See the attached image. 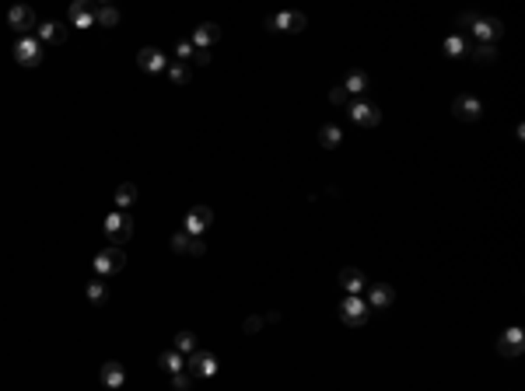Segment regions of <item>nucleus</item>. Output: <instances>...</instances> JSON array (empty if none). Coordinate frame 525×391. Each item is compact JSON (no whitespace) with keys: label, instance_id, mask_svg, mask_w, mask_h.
I'll use <instances>...</instances> for the list:
<instances>
[{"label":"nucleus","instance_id":"25","mask_svg":"<svg viewBox=\"0 0 525 391\" xmlns=\"http://www.w3.org/2000/svg\"><path fill=\"white\" fill-rule=\"evenodd\" d=\"M319 144H323L326 151H337V147L343 144V133H340V126H323V130H319Z\"/></svg>","mask_w":525,"mask_h":391},{"label":"nucleus","instance_id":"31","mask_svg":"<svg viewBox=\"0 0 525 391\" xmlns=\"http://www.w3.org/2000/svg\"><path fill=\"white\" fill-rule=\"evenodd\" d=\"M330 102H333V105H337V109H350V105H354V102H350V95H347V88H343V84H337V88H333V91H330Z\"/></svg>","mask_w":525,"mask_h":391},{"label":"nucleus","instance_id":"13","mask_svg":"<svg viewBox=\"0 0 525 391\" xmlns=\"http://www.w3.org/2000/svg\"><path fill=\"white\" fill-rule=\"evenodd\" d=\"M452 112H455V119H462V123H476V119L483 116V105H480V98H473V95H459V98L452 102Z\"/></svg>","mask_w":525,"mask_h":391},{"label":"nucleus","instance_id":"3","mask_svg":"<svg viewBox=\"0 0 525 391\" xmlns=\"http://www.w3.org/2000/svg\"><path fill=\"white\" fill-rule=\"evenodd\" d=\"M337 314H340V321L347 325V328H357V325H364L368 321V314H371V307L364 304V297H343V304L337 307Z\"/></svg>","mask_w":525,"mask_h":391},{"label":"nucleus","instance_id":"14","mask_svg":"<svg viewBox=\"0 0 525 391\" xmlns=\"http://www.w3.org/2000/svg\"><path fill=\"white\" fill-rule=\"evenodd\" d=\"M172 252H179V255H203L207 245H203V238H193V234H186V231H175V234H172Z\"/></svg>","mask_w":525,"mask_h":391},{"label":"nucleus","instance_id":"21","mask_svg":"<svg viewBox=\"0 0 525 391\" xmlns=\"http://www.w3.org/2000/svg\"><path fill=\"white\" fill-rule=\"evenodd\" d=\"M466 56H473L480 67H490V63H497V46L494 43H469Z\"/></svg>","mask_w":525,"mask_h":391},{"label":"nucleus","instance_id":"7","mask_svg":"<svg viewBox=\"0 0 525 391\" xmlns=\"http://www.w3.org/2000/svg\"><path fill=\"white\" fill-rule=\"evenodd\" d=\"M186 374H193V381H196V377H214V374H217V360H214V353H207V349H193V353L186 356Z\"/></svg>","mask_w":525,"mask_h":391},{"label":"nucleus","instance_id":"29","mask_svg":"<svg viewBox=\"0 0 525 391\" xmlns=\"http://www.w3.org/2000/svg\"><path fill=\"white\" fill-rule=\"evenodd\" d=\"M168 81L179 84V88L189 84V63H172V67H168Z\"/></svg>","mask_w":525,"mask_h":391},{"label":"nucleus","instance_id":"9","mask_svg":"<svg viewBox=\"0 0 525 391\" xmlns=\"http://www.w3.org/2000/svg\"><path fill=\"white\" fill-rule=\"evenodd\" d=\"M210 224H214V210H210V206H193V210L186 213V220H182V231L193 234V238H200Z\"/></svg>","mask_w":525,"mask_h":391},{"label":"nucleus","instance_id":"28","mask_svg":"<svg viewBox=\"0 0 525 391\" xmlns=\"http://www.w3.org/2000/svg\"><path fill=\"white\" fill-rule=\"evenodd\" d=\"M84 293H88V300H91V304H102V300H105V279H98V276H95V279H88Z\"/></svg>","mask_w":525,"mask_h":391},{"label":"nucleus","instance_id":"32","mask_svg":"<svg viewBox=\"0 0 525 391\" xmlns=\"http://www.w3.org/2000/svg\"><path fill=\"white\" fill-rule=\"evenodd\" d=\"M193 53H196V49H193V43H189V39L175 46V60H179V63H189V60H193Z\"/></svg>","mask_w":525,"mask_h":391},{"label":"nucleus","instance_id":"5","mask_svg":"<svg viewBox=\"0 0 525 391\" xmlns=\"http://www.w3.org/2000/svg\"><path fill=\"white\" fill-rule=\"evenodd\" d=\"M469 43H494L497 46V39L504 36V25L497 22V18H483V15H476V22L469 25Z\"/></svg>","mask_w":525,"mask_h":391},{"label":"nucleus","instance_id":"16","mask_svg":"<svg viewBox=\"0 0 525 391\" xmlns=\"http://www.w3.org/2000/svg\"><path fill=\"white\" fill-rule=\"evenodd\" d=\"M71 25L74 29H91L95 25V4H88V0L71 4Z\"/></svg>","mask_w":525,"mask_h":391},{"label":"nucleus","instance_id":"27","mask_svg":"<svg viewBox=\"0 0 525 391\" xmlns=\"http://www.w3.org/2000/svg\"><path fill=\"white\" fill-rule=\"evenodd\" d=\"M343 88H347V95H364V91H368V74H361V70L347 74Z\"/></svg>","mask_w":525,"mask_h":391},{"label":"nucleus","instance_id":"35","mask_svg":"<svg viewBox=\"0 0 525 391\" xmlns=\"http://www.w3.org/2000/svg\"><path fill=\"white\" fill-rule=\"evenodd\" d=\"M476 22V15L473 11H466V15H459V36H469V25Z\"/></svg>","mask_w":525,"mask_h":391},{"label":"nucleus","instance_id":"34","mask_svg":"<svg viewBox=\"0 0 525 391\" xmlns=\"http://www.w3.org/2000/svg\"><path fill=\"white\" fill-rule=\"evenodd\" d=\"M242 328H245V335H256V332L262 328V318H256V314H249V318L242 321Z\"/></svg>","mask_w":525,"mask_h":391},{"label":"nucleus","instance_id":"26","mask_svg":"<svg viewBox=\"0 0 525 391\" xmlns=\"http://www.w3.org/2000/svg\"><path fill=\"white\" fill-rule=\"evenodd\" d=\"M95 25H102V29H116L119 25V11L116 8H95Z\"/></svg>","mask_w":525,"mask_h":391},{"label":"nucleus","instance_id":"4","mask_svg":"<svg viewBox=\"0 0 525 391\" xmlns=\"http://www.w3.org/2000/svg\"><path fill=\"white\" fill-rule=\"evenodd\" d=\"M43 56H46V46H43L36 36H22V39L15 43V60H18L22 67H39Z\"/></svg>","mask_w":525,"mask_h":391},{"label":"nucleus","instance_id":"1","mask_svg":"<svg viewBox=\"0 0 525 391\" xmlns=\"http://www.w3.org/2000/svg\"><path fill=\"white\" fill-rule=\"evenodd\" d=\"M91 269H95L98 279H109V276H116V273L126 269V252H123L119 245H109L105 252H98V255L91 259Z\"/></svg>","mask_w":525,"mask_h":391},{"label":"nucleus","instance_id":"24","mask_svg":"<svg viewBox=\"0 0 525 391\" xmlns=\"http://www.w3.org/2000/svg\"><path fill=\"white\" fill-rule=\"evenodd\" d=\"M466 53H469V39H466V36H448V39H445V56L459 60V56H466Z\"/></svg>","mask_w":525,"mask_h":391},{"label":"nucleus","instance_id":"23","mask_svg":"<svg viewBox=\"0 0 525 391\" xmlns=\"http://www.w3.org/2000/svg\"><path fill=\"white\" fill-rule=\"evenodd\" d=\"M133 203H137V185H133V182H123V185L116 189V206H119L123 213H130Z\"/></svg>","mask_w":525,"mask_h":391},{"label":"nucleus","instance_id":"36","mask_svg":"<svg viewBox=\"0 0 525 391\" xmlns=\"http://www.w3.org/2000/svg\"><path fill=\"white\" fill-rule=\"evenodd\" d=\"M210 60H214V53H210V49H196V53H193V60H189V63H200V67H207V63H210Z\"/></svg>","mask_w":525,"mask_h":391},{"label":"nucleus","instance_id":"30","mask_svg":"<svg viewBox=\"0 0 525 391\" xmlns=\"http://www.w3.org/2000/svg\"><path fill=\"white\" fill-rule=\"evenodd\" d=\"M193 349H200V346H196V335H193V332H179V335H175V353H186V356H189Z\"/></svg>","mask_w":525,"mask_h":391},{"label":"nucleus","instance_id":"2","mask_svg":"<svg viewBox=\"0 0 525 391\" xmlns=\"http://www.w3.org/2000/svg\"><path fill=\"white\" fill-rule=\"evenodd\" d=\"M105 238H109V245H126L130 238H133V213H109L105 217Z\"/></svg>","mask_w":525,"mask_h":391},{"label":"nucleus","instance_id":"20","mask_svg":"<svg viewBox=\"0 0 525 391\" xmlns=\"http://www.w3.org/2000/svg\"><path fill=\"white\" fill-rule=\"evenodd\" d=\"M98 377H102V384H105V388H112V391H116V388H123L126 370H123V363H119V360H109V363H102V374H98Z\"/></svg>","mask_w":525,"mask_h":391},{"label":"nucleus","instance_id":"18","mask_svg":"<svg viewBox=\"0 0 525 391\" xmlns=\"http://www.w3.org/2000/svg\"><path fill=\"white\" fill-rule=\"evenodd\" d=\"M340 286H343L350 297H361V293H364V273H361V269H354V266L340 269Z\"/></svg>","mask_w":525,"mask_h":391},{"label":"nucleus","instance_id":"6","mask_svg":"<svg viewBox=\"0 0 525 391\" xmlns=\"http://www.w3.org/2000/svg\"><path fill=\"white\" fill-rule=\"evenodd\" d=\"M305 15L302 11H281V15H270L267 18V29L270 32H291V36H298V32H305Z\"/></svg>","mask_w":525,"mask_h":391},{"label":"nucleus","instance_id":"17","mask_svg":"<svg viewBox=\"0 0 525 391\" xmlns=\"http://www.w3.org/2000/svg\"><path fill=\"white\" fill-rule=\"evenodd\" d=\"M36 39H39L43 46H60V43H67V25H57V22L39 25V29H36Z\"/></svg>","mask_w":525,"mask_h":391},{"label":"nucleus","instance_id":"22","mask_svg":"<svg viewBox=\"0 0 525 391\" xmlns=\"http://www.w3.org/2000/svg\"><path fill=\"white\" fill-rule=\"evenodd\" d=\"M158 367H161L165 374H179V370H186V360H182V353H175V349H165V353L158 356Z\"/></svg>","mask_w":525,"mask_h":391},{"label":"nucleus","instance_id":"15","mask_svg":"<svg viewBox=\"0 0 525 391\" xmlns=\"http://www.w3.org/2000/svg\"><path fill=\"white\" fill-rule=\"evenodd\" d=\"M392 300H396L392 286H385V283H371V286H368V307L385 311V307H392Z\"/></svg>","mask_w":525,"mask_h":391},{"label":"nucleus","instance_id":"10","mask_svg":"<svg viewBox=\"0 0 525 391\" xmlns=\"http://www.w3.org/2000/svg\"><path fill=\"white\" fill-rule=\"evenodd\" d=\"M8 25H11V29H18L22 36H36V29H39L36 11H32V8H25V4H18V8H11V11H8Z\"/></svg>","mask_w":525,"mask_h":391},{"label":"nucleus","instance_id":"8","mask_svg":"<svg viewBox=\"0 0 525 391\" xmlns=\"http://www.w3.org/2000/svg\"><path fill=\"white\" fill-rule=\"evenodd\" d=\"M347 112H350V119H354L361 130H375V126L382 123V109L371 105V102H354Z\"/></svg>","mask_w":525,"mask_h":391},{"label":"nucleus","instance_id":"11","mask_svg":"<svg viewBox=\"0 0 525 391\" xmlns=\"http://www.w3.org/2000/svg\"><path fill=\"white\" fill-rule=\"evenodd\" d=\"M137 67H140L144 74H165V70H168V56H165L161 49H154V46H144V49L137 53Z\"/></svg>","mask_w":525,"mask_h":391},{"label":"nucleus","instance_id":"19","mask_svg":"<svg viewBox=\"0 0 525 391\" xmlns=\"http://www.w3.org/2000/svg\"><path fill=\"white\" fill-rule=\"evenodd\" d=\"M217 39H221V29H217L214 22H207V25H200V29L193 32V39H189V43H193V49H210Z\"/></svg>","mask_w":525,"mask_h":391},{"label":"nucleus","instance_id":"12","mask_svg":"<svg viewBox=\"0 0 525 391\" xmlns=\"http://www.w3.org/2000/svg\"><path fill=\"white\" fill-rule=\"evenodd\" d=\"M497 353L508 356V360H518V356L525 353V335H522V328H508V332L497 339Z\"/></svg>","mask_w":525,"mask_h":391},{"label":"nucleus","instance_id":"33","mask_svg":"<svg viewBox=\"0 0 525 391\" xmlns=\"http://www.w3.org/2000/svg\"><path fill=\"white\" fill-rule=\"evenodd\" d=\"M172 384H175V391H189L193 388V374L179 370V374H172Z\"/></svg>","mask_w":525,"mask_h":391}]
</instances>
